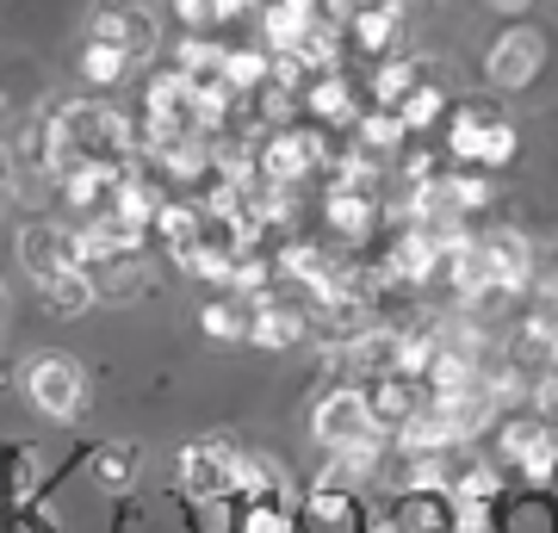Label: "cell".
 <instances>
[{"label": "cell", "mask_w": 558, "mask_h": 533, "mask_svg": "<svg viewBox=\"0 0 558 533\" xmlns=\"http://www.w3.org/2000/svg\"><path fill=\"white\" fill-rule=\"evenodd\" d=\"M539 69H546V32L527 20H515L490 44V57H484V81L497 87V94H521V87H534Z\"/></svg>", "instance_id": "obj_5"}, {"label": "cell", "mask_w": 558, "mask_h": 533, "mask_svg": "<svg viewBox=\"0 0 558 533\" xmlns=\"http://www.w3.org/2000/svg\"><path fill=\"white\" fill-rule=\"evenodd\" d=\"M323 230L336 242H366L379 230V198L373 193H323Z\"/></svg>", "instance_id": "obj_14"}, {"label": "cell", "mask_w": 558, "mask_h": 533, "mask_svg": "<svg viewBox=\"0 0 558 533\" xmlns=\"http://www.w3.org/2000/svg\"><path fill=\"white\" fill-rule=\"evenodd\" d=\"M94 286H100V298H143V286H149V261L143 255L106 261V267H94Z\"/></svg>", "instance_id": "obj_22"}, {"label": "cell", "mask_w": 558, "mask_h": 533, "mask_svg": "<svg viewBox=\"0 0 558 533\" xmlns=\"http://www.w3.org/2000/svg\"><path fill=\"white\" fill-rule=\"evenodd\" d=\"M497 13H527V0H490Z\"/></svg>", "instance_id": "obj_27"}, {"label": "cell", "mask_w": 558, "mask_h": 533, "mask_svg": "<svg viewBox=\"0 0 558 533\" xmlns=\"http://www.w3.org/2000/svg\"><path fill=\"white\" fill-rule=\"evenodd\" d=\"M143 472V447L137 440H106L100 453H94V484L100 490H131Z\"/></svg>", "instance_id": "obj_18"}, {"label": "cell", "mask_w": 558, "mask_h": 533, "mask_svg": "<svg viewBox=\"0 0 558 533\" xmlns=\"http://www.w3.org/2000/svg\"><path fill=\"white\" fill-rule=\"evenodd\" d=\"M553 298H558V279H553Z\"/></svg>", "instance_id": "obj_29"}, {"label": "cell", "mask_w": 558, "mask_h": 533, "mask_svg": "<svg viewBox=\"0 0 558 533\" xmlns=\"http://www.w3.org/2000/svg\"><path fill=\"white\" fill-rule=\"evenodd\" d=\"M75 69H81L87 87H119V81L131 75V57L112 50V44H100V38H87V44H81V57H75Z\"/></svg>", "instance_id": "obj_21"}, {"label": "cell", "mask_w": 558, "mask_h": 533, "mask_svg": "<svg viewBox=\"0 0 558 533\" xmlns=\"http://www.w3.org/2000/svg\"><path fill=\"white\" fill-rule=\"evenodd\" d=\"M304 112H311V119H317V131H348V137H354V124H360V94H354V81L341 75H317L311 81V94H304Z\"/></svg>", "instance_id": "obj_12"}, {"label": "cell", "mask_w": 558, "mask_h": 533, "mask_svg": "<svg viewBox=\"0 0 558 533\" xmlns=\"http://www.w3.org/2000/svg\"><path fill=\"white\" fill-rule=\"evenodd\" d=\"M25 397L44 422H75L87 410V366L75 354H38L25 366Z\"/></svg>", "instance_id": "obj_4"}, {"label": "cell", "mask_w": 558, "mask_h": 533, "mask_svg": "<svg viewBox=\"0 0 558 533\" xmlns=\"http://www.w3.org/2000/svg\"><path fill=\"white\" fill-rule=\"evenodd\" d=\"M453 533H497V521L478 502H453Z\"/></svg>", "instance_id": "obj_26"}, {"label": "cell", "mask_w": 558, "mask_h": 533, "mask_svg": "<svg viewBox=\"0 0 558 533\" xmlns=\"http://www.w3.org/2000/svg\"><path fill=\"white\" fill-rule=\"evenodd\" d=\"M403 137H410V131H403V119H398V112H379V106H366V112H360V124H354V143L373 161L391 156V149H403Z\"/></svg>", "instance_id": "obj_20"}, {"label": "cell", "mask_w": 558, "mask_h": 533, "mask_svg": "<svg viewBox=\"0 0 558 533\" xmlns=\"http://www.w3.org/2000/svg\"><path fill=\"white\" fill-rule=\"evenodd\" d=\"M311 440H317L329 459H348V453H366V447H385V428L373 422V403L360 385H336L311 403Z\"/></svg>", "instance_id": "obj_2"}, {"label": "cell", "mask_w": 558, "mask_h": 533, "mask_svg": "<svg viewBox=\"0 0 558 533\" xmlns=\"http://www.w3.org/2000/svg\"><path fill=\"white\" fill-rule=\"evenodd\" d=\"M440 112H447V87H435V81H422L416 94L398 106V119H403V131H410V137H416V131H428Z\"/></svg>", "instance_id": "obj_23"}, {"label": "cell", "mask_w": 558, "mask_h": 533, "mask_svg": "<svg viewBox=\"0 0 558 533\" xmlns=\"http://www.w3.org/2000/svg\"><path fill=\"white\" fill-rule=\"evenodd\" d=\"M366 391V403H373V422H379L385 435L398 440L403 428H410V415L428 403V391H422L416 378H403V373H391V378H373V385H360Z\"/></svg>", "instance_id": "obj_13"}, {"label": "cell", "mask_w": 558, "mask_h": 533, "mask_svg": "<svg viewBox=\"0 0 558 533\" xmlns=\"http://www.w3.org/2000/svg\"><path fill=\"white\" fill-rule=\"evenodd\" d=\"M242 533H299V514H286V509H242Z\"/></svg>", "instance_id": "obj_25"}, {"label": "cell", "mask_w": 558, "mask_h": 533, "mask_svg": "<svg viewBox=\"0 0 558 533\" xmlns=\"http://www.w3.org/2000/svg\"><path fill=\"white\" fill-rule=\"evenodd\" d=\"M497 453L509 459L527 484H553V472H558L553 422H539V415H509V422H497Z\"/></svg>", "instance_id": "obj_6"}, {"label": "cell", "mask_w": 558, "mask_h": 533, "mask_svg": "<svg viewBox=\"0 0 558 533\" xmlns=\"http://www.w3.org/2000/svg\"><path fill=\"white\" fill-rule=\"evenodd\" d=\"M242 465H248V453H242L236 440L199 435V440H186V447H180L174 484H180V496H193V502H236Z\"/></svg>", "instance_id": "obj_3"}, {"label": "cell", "mask_w": 558, "mask_h": 533, "mask_svg": "<svg viewBox=\"0 0 558 533\" xmlns=\"http://www.w3.org/2000/svg\"><path fill=\"white\" fill-rule=\"evenodd\" d=\"M248 316H255V304L236 292H218L211 304H199V329L211 341H248Z\"/></svg>", "instance_id": "obj_16"}, {"label": "cell", "mask_w": 558, "mask_h": 533, "mask_svg": "<svg viewBox=\"0 0 558 533\" xmlns=\"http://www.w3.org/2000/svg\"><path fill=\"white\" fill-rule=\"evenodd\" d=\"M478 249H484V261H490L497 292L515 304V298L534 286V242L521 237V230H509V223H497V230H478Z\"/></svg>", "instance_id": "obj_11"}, {"label": "cell", "mask_w": 558, "mask_h": 533, "mask_svg": "<svg viewBox=\"0 0 558 533\" xmlns=\"http://www.w3.org/2000/svg\"><path fill=\"white\" fill-rule=\"evenodd\" d=\"M422 81H428V75H422L416 62H403V57H398V62H385L379 75H373V94H366V106H379V112H398V106L416 94Z\"/></svg>", "instance_id": "obj_19"}, {"label": "cell", "mask_w": 558, "mask_h": 533, "mask_svg": "<svg viewBox=\"0 0 558 533\" xmlns=\"http://www.w3.org/2000/svg\"><path fill=\"white\" fill-rule=\"evenodd\" d=\"M311 336V304L292 292H267L255 298V316H248V341L255 348H274V354H286V348H299V341Z\"/></svg>", "instance_id": "obj_10"}, {"label": "cell", "mask_w": 558, "mask_h": 533, "mask_svg": "<svg viewBox=\"0 0 558 533\" xmlns=\"http://www.w3.org/2000/svg\"><path fill=\"white\" fill-rule=\"evenodd\" d=\"M0 198H7V156H0Z\"/></svg>", "instance_id": "obj_28"}, {"label": "cell", "mask_w": 558, "mask_h": 533, "mask_svg": "<svg viewBox=\"0 0 558 533\" xmlns=\"http://www.w3.org/2000/svg\"><path fill=\"white\" fill-rule=\"evenodd\" d=\"M440 267H447V249L428 230H416V223H398V237L385 242V255H379L385 286H428Z\"/></svg>", "instance_id": "obj_8"}, {"label": "cell", "mask_w": 558, "mask_h": 533, "mask_svg": "<svg viewBox=\"0 0 558 533\" xmlns=\"http://www.w3.org/2000/svg\"><path fill=\"white\" fill-rule=\"evenodd\" d=\"M453 180V198H459V211L472 218V211H484L490 198H497V186H490V174H472V168H459V174H447Z\"/></svg>", "instance_id": "obj_24"}, {"label": "cell", "mask_w": 558, "mask_h": 533, "mask_svg": "<svg viewBox=\"0 0 558 533\" xmlns=\"http://www.w3.org/2000/svg\"><path fill=\"white\" fill-rule=\"evenodd\" d=\"M521 149L515 137V119H502L490 99H459L453 112H447V156L459 168H472V174H497L509 168Z\"/></svg>", "instance_id": "obj_1"}, {"label": "cell", "mask_w": 558, "mask_h": 533, "mask_svg": "<svg viewBox=\"0 0 558 533\" xmlns=\"http://www.w3.org/2000/svg\"><path fill=\"white\" fill-rule=\"evenodd\" d=\"M38 298H44V311H50V316H87L94 304H100V286H94L87 267H69V274L44 279Z\"/></svg>", "instance_id": "obj_15"}, {"label": "cell", "mask_w": 558, "mask_h": 533, "mask_svg": "<svg viewBox=\"0 0 558 533\" xmlns=\"http://www.w3.org/2000/svg\"><path fill=\"white\" fill-rule=\"evenodd\" d=\"M398 13H385V7H360V13H348V50H360V57H385L391 50V38H398Z\"/></svg>", "instance_id": "obj_17"}, {"label": "cell", "mask_w": 558, "mask_h": 533, "mask_svg": "<svg viewBox=\"0 0 558 533\" xmlns=\"http://www.w3.org/2000/svg\"><path fill=\"white\" fill-rule=\"evenodd\" d=\"M87 38L112 44V50H124V57H156L161 44V25L156 13H143V7H131V0H100L94 13H87Z\"/></svg>", "instance_id": "obj_7"}, {"label": "cell", "mask_w": 558, "mask_h": 533, "mask_svg": "<svg viewBox=\"0 0 558 533\" xmlns=\"http://www.w3.org/2000/svg\"><path fill=\"white\" fill-rule=\"evenodd\" d=\"M20 267L32 286H44V279L69 274V267H81V249H75V223H25L20 230Z\"/></svg>", "instance_id": "obj_9"}]
</instances>
